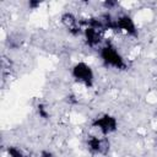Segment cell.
Segmentation results:
<instances>
[{"instance_id":"6da1fadb","label":"cell","mask_w":157,"mask_h":157,"mask_svg":"<svg viewBox=\"0 0 157 157\" xmlns=\"http://www.w3.org/2000/svg\"><path fill=\"white\" fill-rule=\"evenodd\" d=\"M98 56L101 63L107 69L115 71H125L128 69V61L124 54L110 42H105L98 49Z\"/></svg>"},{"instance_id":"7a4b0ae2","label":"cell","mask_w":157,"mask_h":157,"mask_svg":"<svg viewBox=\"0 0 157 157\" xmlns=\"http://www.w3.org/2000/svg\"><path fill=\"white\" fill-rule=\"evenodd\" d=\"M70 76L77 85L85 88H92L96 83V74L93 67L83 60L72 64L70 69Z\"/></svg>"},{"instance_id":"3957f363","label":"cell","mask_w":157,"mask_h":157,"mask_svg":"<svg viewBox=\"0 0 157 157\" xmlns=\"http://www.w3.org/2000/svg\"><path fill=\"white\" fill-rule=\"evenodd\" d=\"M90 126L93 130V132L109 137L110 135L118 131L119 121L118 118L110 113H101L94 118H92Z\"/></svg>"},{"instance_id":"277c9868","label":"cell","mask_w":157,"mask_h":157,"mask_svg":"<svg viewBox=\"0 0 157 157\" xmlns=\"http://www.w3.org/2000/svg\"><path fill=\"white\" fill-rule=\"evenodd\" d=\"M85 146L93 157H107L110 151L109 137L97 132L88 134L85 137Z\"/></svg>"},{"instance_id":"5b68a950","label":"cell","mask_w":157,"mask_h":157,"mask_svg":"<svg viewBox=\"0 0 157 157\" xmlns=\"http://www.w3.org/2000/svg\"><path fill=\"white\" fill-rule=\"evenodd\" d=\"M81 37H82V40L87 48L96 49L98 52V49L105 43L107 33L101 28L86 25L83 22V31H82Z\"/></svg>"},{"instance_id":"8992f818","label":"cell","mask_w":157,"mask_h":157,"mask_svg":"<svg viewBox=\"0 0 157 157\" xmlns=\"http://www.w3.org/2000/svg\"><path fill=\"white\" fill-rule=\"evenodd\" d=\"M115 32L131 39H135L139 37L137 23L135 22L134 17L126 12H123L115 16Z\"/></svg>"},{"instance_id":"52a82bcc","label":"cell","mask_w":157,"mask_h":157,"mask_svg":"<svg viewBox=\"0 0 157 157\" xmlns=\"http://www.w3.org/2000/svg\"><path fill=\"white\" fill-rule=\"evenodd\" d=\"M61 27L72 37H81L83 31V20H80L76 13L71 11H64L60 15Z\"/></svg>"},{"instance_id":"ba28073f","label":"cell","mask_w":157,"mask_h":157,"mask_svg":"<svg viewBox=\"0 0 157 157\" xmlns=\"http://www.w3.org/2000/svg\"><path fill=\"white\" fill-rule=\"evenodd\" d=\"M7 157H31L28 152H26L22 147L16 145H9L5 150Z\"/></svg>"},{"instance_id":"9c48e42d","label":"cell","mask_w":157,"mask_h":157,"mask_svg":"<svg viewBox=\"0 0 157 157\" xmlns=\"http://www.w3.org/2000/svg\"><path fill=\"white\" fill-rule=\"evenodd\" d=\"M36 113H37V115H38L40 119H43V120H48V119L50 118V112H49L47 104H44V103H42V102L37 103V105H36Z\"/></svg>"},{"instance_id":"30bf717a","label":"cell","mask_w":157,"mask_h":157,"mask_svg":"<svg viewBox=\"0 0 157 157\" xmlns=\"http://www.w3.org/2000/svg\"><path fill=\"white\" fill-rule=\"evenodd\" d=\"M27 6L29 10H38L40 6H42V1H38V0H29L27 2Z\"/></svg>"},{"instance_id":"8fae6325","label":"cell","mask_w":157,"mask_h":157,"mask_svg":"<svg viewBox=\"0 0 157 157\" xmlns=\"http://www.w3.org/2000/svg\"><path fill=\"white\" fill-rule=\"evenodd\" d=\"M103 6H104L105 10H114L117 6H119V4L117 1H104Z\"/></svg>"},{"instance_id":"7c38bea8","label":"cell","mask_w":157,"mask_h":157,"mask_svg":"<svg viewBox=\"0 0 157 157\" xmlns=\"http://www.w3.org/2000/svg\"><path fill=\"white\" fill-rule=\"evenodd\" d=\"M38 157H56L55 153L50 150H42L39 153H38Z\"/></svg>"}]
</instances>
